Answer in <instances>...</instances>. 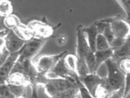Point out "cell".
<instances>
[{
  "mask_svg": "<svg viewBox=\"0 0 130 98\" xmlns=\"http://www.w3.org/2000/svg\"><path fill=\"white\" fill-rule=\"evenodd\" d=\"M67 40H68V38H67V36H65V35H63V34L59 35V36H57V38H56L57 44H58L59 46L64 45V44L67 43Z\"/></svg>",
  "mask_w": 130,
  "mask_h": 98,
  "instance_id": "obj_30",
  "label": "cell"
},
{
  "mask_svg": "<svg viewBox=\"0 0 130 98\" xmlns=\"http://www.w3.org/2000/svg\"><path fill=\"white\" fill-rule=\"evenodd\" d=\"M45 94L49 97L55 98H80V90L75 81L58 78L48 79L43 86Z\"/></svg>",
  "mask_w": 130,
  "mask_h": 98,
  "instance_id": "obj_2",
  "label": "cell"
},
{
  "mask_svg": "<svg viewBox=\"0 0 130 98\" xmlns=\"http://www.w3.org/2000/svg\"><path fill=\"white\" fill-rule=\"evenodd\" d=\"M4 40H5V45L7 50L10 51V53H15L18 52L21 50L24 44H26L27 41L24 39L21 38L17 34L14 32L12 29L8 28V32L7 35L4 37Z\"/></svg>",
  "mask_w": 130,
  "mask_h": 98,
  "instance_id": "obj_9",
  "label": "cell"
},
{
  "mask_svg": "<svg viewBox=\"0 0 130 98\" xmlns=\"http://www.w3.org/2000/svg\"><path fill=\"white\" fill-rule=\"evenodd\" d=\"M114 50L112 48L107 49V50H96L95 51V58H96V67L97 70L100 67V65L110 58L113 57Z\"/></svg>",
  "mask_w": 130,
  "mask_h": 98,
  "instance_id": "obj_16",
  "label": "cell"
},
{
  "mask_svg": "<svg viewBox=\"0 0 130 98\" xmlns=\"http://www.w3.org/2000/svg\"><path fill=\"white\" fill-rule=\"evenodd\" d=\"M5 83L31 86V82H30L29 79L24 73H20V72H11L9 77L7 78Z\"/></svg>",
  "mask_w": 130,
  "mask_h": 98,
  "instance_id": "obj_13",
  "label": "cell"
},
{
  "mask_svg": "<svg viewBox=\"0 0 130 98\" xmlns=\"http://www.w3.org/2000/svg\"><path fill=\"white\" fill-rule=\"evenodd\" d=\"M86 35H87V38L88 41V44L90 45V48L92 49V51H96V41L97 37L99 35V32H98L96 25L92 24L89 27H83Z\"/></svg>",
  "mask_w": 130,
  "mask_h": 98,
  "instance_id": "obj_14",
  "label": "cell"
},
{
  "mask_svg": "<svg viewBox=\"0 0 130 98\" xmlns=\"http://www.w3.org/2000/svg\"><path fill=\"white\" fill-rule=\"evenodd\" d=\"M66 54V51H63V52L55 55H40L39 57L37 58V60L32 61V63H34V67H36L37 71L39 73L45 75L46 73L51 72L54 68V67L57 65V62L61 59H62Z\"/></svg>",
  "mask_w": 130,
  "mask_h": 98,
  "instance_id": "obj_3",
  "label": "cell"
},
{
  "mask_svg": "<svg viewBox=\"0 0 130 98\" xmlns=\"http://www.w3.org/2000/svg\"><path fill=\"white\" fill-rule=\"evenodd\" d=\"M14 32H15L21 38L24 39L25 41H29V40H31L32 38H34V34L32 30L30 29V27L26 24H23V23H21L17 27H15V28L14 29Z\"/></svg>",
  "mask_w": 130,
  "mask_h": 98,
  "instance_id": "obj_17",
  "label": "cell"
},
{
  "mask_svg": "<svg viewBox=\"0 0 130 98\" xmlns=\"http://www.w3.org/2000/svg\"><path fill=\"white\" fill-rule=\"evenodd\" d=\"M0 97L2 98H14L15 97L10 89L9 88L8 85L6 83H3L0 85Z\"/></svg>",
  "mask_w": 130,
  "mask_h": 98,
  "instance_id": "obj_26",
  "label": "cell"
},
{
  "mask_svg": "<svg viewBox=\"0 0 130 98\" xmlns=\"http://www.w3.org/2000/svg\"><path fill=\"white\" fill-rule=\"evenodd\" d=\"M95 25H96V27H97L99 33L104 35L105 38L108 39V41L110 42V44L113 39L115 38V36H114V34H113V32H112V29H111L110 23L104 20H101V21H99V22H95Z\"/></svg>",
  "mask_w": 130,
  "mask_h": 98,
  "instance_id": "obj_12",
  "label": "cell"
},
{
  "mask_svg": "<svg viewBox=\"0 0 130 98\" xmlns=\"http://www.w3.org/2000/svg\"><path fill=\"white\" fill-rule=\"evenodd\" d=\"M22 22H21L20 19L15 15H14V14H11V15L8 16H5L4 19V24L6 27V28H9V29L14 30L15 27H17Z\"/></svg>",
  "mask_w": 130,
  "mask_h": 98,
  "instance_id": "obj_20",
  "label": "cell"
},
{
  "mask_svg": "<svg viewBox=\"0 0 130 98\" xmlns=\"http://www.w3.org/2000/svg\"><path fill=\"white\" fill-rule=\"evenodd\" d=\"M45 77L48 79L63 78V79H69V80H72V81H75V82H76V79L78 78H80L76 72L73 71V70H70L67 67L62 59H61L57 62V65L54 67V68H53L52 71L45 74Z\"/></svg>",
  "mask_w": 130,
  "mask_h": 98,
  "instance_id": "obj_4",
  "label": "cell"
},
{
  "mask_svg": "<svg viewBox=\"0 0 130 98\" xmlns=\"http://www.w3.org/2000/svg\"><path fill=\"white\" fill-rule=\"evenodd\" d=\"M124 57H130V36L126 38L124 44L119 49L114 50L112 58L116 61H118Z\"/></svg>",
  "mask_w": 130,
  "mask_h": 98,
  "instance_id": "obj_15",
  "label": "cell"
},
{
  "mask_svg": "<svg viewBox=\"0 0 130 98\" xmlns=\"http://www.w3.org/2000/svg\"><path fill=\"white\" fill-rule=\"evenodd\" d=\"M126 39H123V38H115L112 40V42L110 43V47L113 49L114 50H117L119 49L122 44H124V42Z\"/></svg>",
  "mask_w": 130,
  "mask_h": 98,
  "instance_id": "obj_28",
  "label": "cell"
},
{
  "mask_svg": "<svg viewBox=\"0 0 130 98\" xmlns=\"http://www.w3.org/2000/svg\"><path fill=\"white\" fill-rule=\"evenodd\" d=\"M86 63H87L88 68H89L90 73H96L97 67H96V58H95V52L92 50H90L87 53V55L84 58Z\"/></svg>",
  "mask_w": 130,
  "mask_h": 98,
  "instance_id": "obj_21",
  "label": "cell"
},
{
  "mask_svg": "<svg viewBox=\"0 0 130 98\" xmlns=\"http://www.w3.org/2000/svg\"><path fill=\"white\" fill-rule=\"evenodd\" d=\"M13 14V5L10 0L0 1V15L3 17Z\"/></svg>",
  "mask_w": 130,
  "mask_h": 98,
  "instance_id": "obj_22",
  "label": "cell"
},
{
  "mask_svg": "<svg viewBox=\"0 0 130 98\" xmlns=\"http://www.w3.org/2000/svg\"><path fill=\"white\" fill-rule=\"evenodd\" d=\"M127 14V20H130V0H117Z\"/></svg>",
  "mask_w": 130,
  "mask_h": 98,
  "instance_id": "obj_27",
  "label": "cell"
},
{
  "mask_svg": "<svg viewBox=\"0 0 130 98\" xmlns=\"http://www.w3.org/2000/svg\"><path fill=\"white\" fill-rule=\"evenodd\" d=\"M118 67L122 72L125 76L130 73V57H124L117 61Z\"/></svg>",
  "mask_w": 130,
  "mask_h": 98,
  "instance_id": "obj_25",
  "label": "cell"
},
{
  "mask_svg": "<svg viewBox=\"0 0 130 98\" xmlns=\"http://www.w3.org/2000/svg\"><path fill=\"white\" fill-rule=\"evenodd\" d=\"M20 55H21L20 51L15 53H10V56L7 58V60L1 65V67H0V79H1V84L5 83L7 78L10 74L14 66H15L16 62L19 59Z\"/></svg>",
  "mask_w": 130,
  "mask_h": 98,
  "instance_id": "obj_10",
  "label": "cell"
},
{
  "mask_svg": "<svg viewBox=\"0 0 130 98\" xmlns=\"http://www.w3.org/2000/svg\"><path fill=\"white\" fill-rule=\"evenodd\" d=\"M76 73H78L79 77L81 79L88 73H90L89 68H88L87 63H86L84 59H80L78 58V64H77V69H76Z\"/></svg>",
  "mask_w": 130,
  "mask_h": 98,
  "instance_id": "obj_24",
  "label": "cell"
},
{
  "mask_svg": "<svg viewBox=\"0 0 130 98\" xmlns=\"http://www.w3.org/2000/svg\"><path fill=\"white\" fill-rule=\"evenodd\" d=\"M8 85L9 88L10 89L11 92L16 98L20 97H26L27 94V89L32 87L30 85H15V84L6 83Z\"/></svg>",
  "mask_w": 130,
  "mask_h": 98,
  "instance_id": "obj_18",
  "label": "cell"
},
{
  "mask_svg": "<svg viewBox=\"0 0 130 98\" xmlns=\"http://www.w3.org/2000/svg\"><path fill=\"white\" fill-rule=\"evenodd\" d=\"M46 39L34 38L31 40L27 41L24 46L21 49L20 58L22 59H29L32 60L35 55L39 52V50L42 49L44 44H45Z\"/></svg>",
  "mask_w": 130,
  "mask_h": 98,
  "instance_id": "obj_5",
  "label": "cell"
},
{
  "mask_svg": "<svg viewBox=\"0 0 130 98\" xmlns=\"http://www.w3.org/2000/svg\"><path fill=\"white\" fill-rule=\"evenodd\" d=\"M77 43H76V55L80 59H84L87 54L92 49L88 44L87 35H86L82 26H79L76 29Z\"/></svg>",
  "mask_w": 130,
  "mask_h": 98,
  "instance_id": "obj_8",
  "label": "cell"
},
{
  "mask_svg": "<svg viewBox=\"0 0 130 98\" xmlns=\"http://www.w3.org/2000/svg\"><path fill=\"white\" fill-rule=\"evenodd\" d=\"M104 21L110 24L115 38L126 39L130 36V24L127 20L115 17Z\"/></svg>",
  "mask_w": 130,
  "mask_h": 98,
  "instance_id": "obj_6",
  "label": "cell"
},
{
  "mask_svg": "<svg viewBox=\"0 0 130 98\" xmlns=\"http://www.w3.org/2000/svg\"><path fill=\"white\" fill-rule=\"evenodd\" d=\"M65 65L67 66L68 68L73 71L76 72L77 69V64H78V56L76 55L73 54H66L64 57L62 58Z\"/></svg>",
  "mask_w": 130,
  "mask_h": 98,
  "instance_id": "obj_19",
  "label": "cell"
},
{
  "mask_svg": "<svg viewBox=\"0 0 130 98\" xmlns=\"http://www.w3.org/2000/svg\"><path fill=\"white\" fill-rule=\"evenodd\" d=\"M34 34V38L46 39L51 38L54 33V29L52 26L45 22L39 21H31L27 24Z\"/></svg>",
  "mask_w": 130,
  "mask_h": 98,
  "instance_id": "obj_7",
  "label": "cell"
},
{
  "mask_svg": "<svg viewBox=\"0 0 130 98\" xmlns=\"http://www.w3.org/2000/svg\"><path fill=\"white\" fill-rule=\"evenodd\" d=\"M80 80L82 81V83L84 84L87 89L89 90V92L91 93L92 96L95 97L98 88L102 85L104 78H101L96 73H88L87 75L81 78Z\"/></svg>",
  "mask_w": 130,
  "mask_h": 98,
  "instance_id": "obj_11",
  "label": "cell"
},
{
  "mask_svg": "<svg viewBox=\"0 0 130 98\" xmlns=\"http://www.w3.org/2000/svg\"><path fill=\"white\" fill-rule=\"evenodd\" d=\"M108 74L104 78L103 84L108 92V97H123L126 76L119 69L117 62L114 58H110L105 62Z\"/></svg>",
  "mask_w": 130,
  "mask_h": 98,
  "instance_id": "obj_1",
  "label": "cell"
},
{
  "mask_svg": "<svg viewBox=\"0 0 130 98\" xmlns=\"http://www.w3.org/2000/svg\"><path fill=\"white\" fill-rule=\"evenodd\" d=\"M110 48V44L108 41V39L105 38V36L101 33H99L96 41V50H107V49Z\"/></svg>",
  "mask_w": 130,
  "mask_h": 98,
  "instance_id": "obj_23",
  "label": "cell"
},
{
  "mask_svg": "<svg viewBox=\"0 0 130 98\" xmlns=\"http://www.w3.org/2000/svg\"><path fill=\"white\" fill-rule=\"evenodd\" d=\"M130 92V73L126 75L125 79V89H124V95L123 97H127Z\"/></svg>",
  "mask_w": 130,
  "mask_h": 98,
  "instance_id": "obj_29",
  "label": "cell"
}]
</instances>
